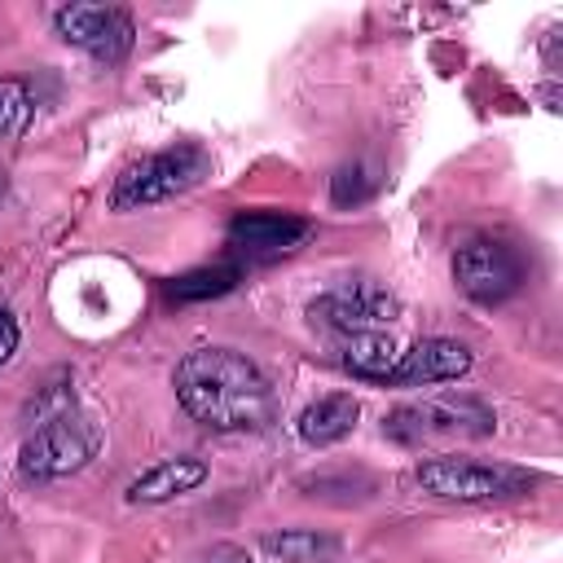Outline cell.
I'll list each match as a JSON object with an SVG mask.
<instances>
[{"instance_id": "1", "label": "cell", "mask_w": 563, "mask_h": 563, "mask_svg": "<svg viewBox=\"0 0 563 563\" xmlns=\"http://www.w3.org/2000/svg\"><path fill=\"white\" fill-rule=\"evenodd\" d=\"M180 409L211 431H260L273 418V387L260 365L233 347H194L176 365Z\"/></svg>"}, {"instance_id": "2", "label": "cell", "mask_w": 563, "mask_h": 563, "mask_svg": "<svg viewBox=\"0 0 563 563\" xmlns=\"http://www.w3.org/2000/svg\"><path fill=\"white\" fill-rule=\"evenodd\" d=\"M207 172H211V158H207L198 145H172V150L145 154V158H136L132 167H123V176L114 180L110 207H114V211H132V207L167 202V198L194 189Z\"/></svg>"}, {"instance_id": "3", "label": "cell", "mask_w": 563, "mask_h": 563, "mask_svg": "<svg viewBox=\"0 0 563 563\" xmlns=\"http://www.w3.org/2000/svg\"><path fill=\"white\" fill-rule=\"evenodd\" d=\"M97 444H101L97 427L70 409V413H62V418L40 422V427L22 440L18 471H22L26 479H35V484H44V479H66V475H75V471H84V466L92 462Z\"/></svg>"}, {"instance_id": "4", "label": "cell", "mask_w": 563, "mask_h": 563, "mask_svg": "<svg viewBox=\"0 0 563 563\" xmlns=\"http://www.w3.org/2000/svg\"><path fill=\"white\" fill-rule=\"evenodd\" d=\"M418 488L440 501H493L528 488V475L515 466H488L471 457H427L413 471Z\"/></svg>"}, {"instance_id": "5", "label": "cell", "mask_w": 563, "mask_h": 563, "mask_svg": "<svg viewBox=\"0 0 563 563\" xmlns=\"http://www.w3.org/2000/svg\"><path fill=\"white\" fill-rule=\"evenodd\" d=\"M453 282L475 303H501L523 286V260L501 238H471L453 251Z\"/></svg>"}, {"instance_id": "6", "label": "cell", "mask_w": 563, "mask_h": 563, "mask_svg": "<svg viewBox=\"0 0 563 563\" xmlns=\"http://www.w3.org/2000/svg\"><path fill=\"white\" fill-rule=\"evenodd\" d=\"M400 312L396 295L374 282V277H339L325 295H317L308 303L312 325L339 330V334H356V330H378L383 321H391Z\"/></svg>"}, {"instance_id": "7", "label": "cell", "mask_w": 563, "mask_h": 563, "mask_svg": "<svg viewBox=\"0 0 563 563\" xmlns=\"http://www.w3.org/2000/svg\"><path fill=\"white\" fill-rule=\"evenodd\" d=\"M383 431L405 440V444H413L422 435H488L493 431V409L475 396H435V400L396 409Z\"/></svg>"}, {"instance_id": "8", "label": "cell", "mask_w": 563, "mask_h": 563, "mask_svg": "<svg viewBox=\"0 0 563 563\" xmlns=\"http://www.w3.org/2000/svg\"><path fill=\"white\" fill-rule=\"evenodd\" d=\"M57 35L97 62H119L132 48V18L114 4H66L53 18Z\"/></svg>"}, {"instance_id": "9", "label": "cell", "mask_w": 563, "mask_h": 563, "mask_svg": "<svg viewBox=\"0 0 563 563\" xmlns=\"http://www.w3.org/2000/svg\"><path fill=\"white\" fill-rule=\"evenodd\" d=\"M471 369V347L457 339H418L409 352H400L396 369L387 374L391 387H427V383H453Z\"/></svg>"}, {"instance_id": "10", "label": "cell", "mask_w": 563, "mask_h": 563, "mask_svg": "<svg viewBox=\"0 0 563 563\" xmlns=\"http://www.w3.org/2000/svg\"><path fill=\"white\" fill-rule=\"evenodd\" d=\"M308 233H312V224L299 220V216H286V211H242L229 224L233 246L246 251V255H286Z\"/></svg>"}, {"instance_id": "11", "label": "cell", "mask_w": 563, "mask_h": 563, "mask_svg": "<svg viewBox=\"0 0 563 563\" xmlns=\"http://www.w3.org/2000/svg\"><path fill=\"white\" fill-rule=\"evenodd\" d=\"M202 479H207V462H202V457H163V462L145 466V471L123 488V497H128L132 506H158V501H172V497L194 493Z\"/></svg>"}, {"instance_id": "12", "label": "cell", "mask_w": 563, "mask_h": 563, "mask_svg": "<svg viewBox=\"0 0 563 563\" xmlns=\"http://www.w3.org/2000/svg\"><path fill=\"white\" fill-rule=\"evenodd\" d=\"M356 418H361V400H356L352 391H330V396H317L312 405L299 409L295 431H299L303 444H312V449H330V444H339V440L352 435Z\"/></svg>"}, {"instance_id": "13", "label": "cell", "mask_w": 563, "mask_h": 563, "mask_svg": "<svg viewBox=\"0 0 563 563\" xmlns=\"http://www.w3.org/2000/svg\"><path fill=\"white\" fill-rule=\"evenodd\" d=\"M400 352L405 347L387 330H356V334H343V343H339L343 369H352L356 378H374V383H387Z\"/></svg>"}, {"instance_id": "14", "label": "cell", "mask_w": 563, "mask_h": 563, "mask_svg": "<svg viewBox=\"0 0 563 563\" xmlns=\"http://www.w3.org/2000/svg\"><path fill=\"white\" fill-rule=\"evenodd\" d=\"M330 550H334V541L312 528H282V532L264 537V554H273L277 563H317Z\"/></svg>"}, {"instance_id": "15", "label": "cell", "mask_w": 563, "mask_h": 563, "mask_svg": "<svg viewBox=\"0 0 563 563\" xmlns=\"http://www.w3.org/2000/svg\"><path fill=\"white\" fill-rule=\"evenodd\" d=\"M238 277H242V268H233V264L194 268V273H185V277H176V282H172V299H176V303H189V299H211V295L233 290V286H238Z\"/></svg>"}, {"instance_id": "16", "label": "cell", "mask_w": 563, "mask_h": 563, "mask_svg": "<svg viewBox=\"0 0 563 563\" xmlns=\"http://www.w3.org/2000/svg\"><path fill=\"white\" fill-rule=\"evenodd\" d=\"M35 101L22 79H0V136H22L31 128Z\"/></svg>"}, {"instance_id": "17", "label": "cell", "mask_w": 563, "mask_h": 563, "mask_svg": "<svg viewBox=\"0 0 563 563\" xmlns=\"http://www.w3.org/2000/svg\"><path fill=\"white\" fill-rule=\"evenodd\" d=\"M374 189H378V176H374L369 163H347V167H339V172L330 176V198H334L339 207H356V202H365Z\"/></svg>"}, {"instance_id": "18", "label": "cell", "mask_w": 563, "mask_h": 563, "mask_svg": "<svg viewBox=\"0 0 563 563\" xmlns=\"http://www.w3.org/2000/svg\"><path fill=\"white\" fill-rule=\"evenodd\" d=\"M13 352H18V321L0 308V365H4Z\"/></svg>"}]
</instances>
